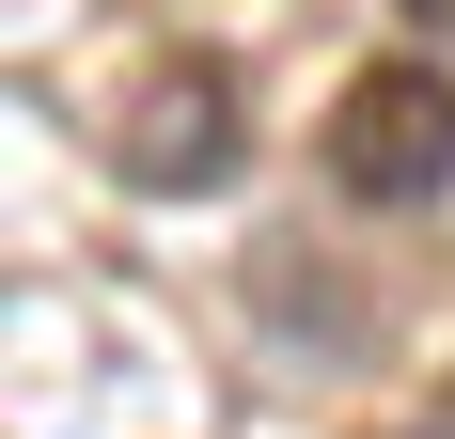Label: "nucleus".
Returning <instances> with one entry per match:
<instances>
[{
	"label": "nucleus",
	"mask_w": 455,
	"mask_h": 439,
	"mask_svg": "<svg viewBox=\"0 0 455 439\" xmlns=\"http://www.w3.org/2000/svg\"><path fill=\"white\" fill-rule=\"evenodd\" d=\"M330 188H346V204H440L455 188V79L440 63H362V79L330 94Z\"/></svg>",
	"instance_id": "nucleus-1"
},
{
	"label": "nucleus",
	"mask_w": 455,
	"mask_h": 439,
	"mask_svg": "<svg viewBox=\"0 0 455 439\" xmlns=\"http://www.w3.org/2000/svg\"><path fill=\"white\" fill-rule=\"evenodd\" d=\"M126 173L141 188H220L235 173V79L220 63H173V79L126 110Z\"/></svg>",
	"instance_id": "nucleus-2"
},
{
	"label": "nucleus",
	"mask_w": 455,
	"mask_h": 439,
	"mask_svg": "<svg viewBox=\"0 0 455 439\" xmlns=\"http://www.w3.org/2000/svg\"><path fill=\"white\" fill-rule=\"evenodd\" d=\"M393 16H409V32H455V0H393Z\"/></svg>",
	"instance_id": "nucleus-3"
}]
</instances>
